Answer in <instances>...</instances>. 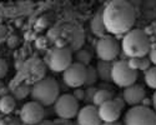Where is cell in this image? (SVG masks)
Returning a JSON list of instances; mask_svg holds the SVG:
<instances>
[{
	"mask_svg": "<svg viewBox=\"0 0 156 125\" xmlns=\"http://www.w3.org/2000/svg\"><path fill=\"white\" fill-rule=\"evenodd\" d=\"M55 125H75L73 123V120H64V119H60V118H56V120H54Z\"/></svg>",
	"mask_w": 156,
	"mask_h": 125,
	"instance_id": "cell-29",
	"label": "cell"
},
{
	"mask_svg": "<svg viewBox=\"0 0 156 125\" xmlns=\"http://www.w3.org/2000/svg\"><path fill=\"white\" fill-rule=\"evenodd\" d=\"M76 123L79 125H101V120L99 118L98 108L94 105H85L80 108L76 115Z\"/></svg>",
	"mask_w": 156,
	"mask_h": 125,
	"instance_id": "cell-13",
	"label": "cell"
},
{
	"mask_svg": "<svg viewBox=\"0 0 156 125\" xmlns=\"http://www.w3.org/2000/svg\"><path fill=\"white\" fill-rule=\"evenodd\" d=\"M122 98L125 103L130 106H139L141 105L142 100L146 98V91L144 86L140 84H134L131 86L126 88L122 91Z\"/></svg>",
	"mask_w": 156,
	"mask_h": 125,
	"instance_id": "cell-12",
	"label": "cell"
},
{
	"mask_svg": "<svg viewBox=\"0 0 156 125\" xmlns=\"http://www.w3.org/2000/svg\"><path fill=\"white\" fill-rule=\"evenodd\" d=\"M37 125H55L54 120H49V119H44L41 123H39Z\"/></svg>",
	"mask_w": 156,
	"mask_h": 125,
	"instance_id": "cell-31",
	"label": "cell"
},
{
	"mask_svg": "<svg viewBox=\"0 0 156 125\" xmlns=\"http://www.w3.org/2000/svg\"><path fill=\"white\" fill-rule=\"evenodd\" d=\"M4 89V84H3V81L2 80H0V91H2Z\"/></svg>",
	"mask_w": 156,
	"mask_h": 125,
	"instance_id": "cell-34",
	"label": "cell"
},
{
	"mask_svg": "<svg viewBox=\"0 0 156 125\" xmlns=\"http://www.w3.org/2000/svg\"><path fill=\"white\" fill-rule=\"evenodd\" d=\"M73 64V53L69 48H55L48 55V66L54 73H64Z\"/></svg>",
	"mask_w": 156,
	"mask_h": 125,
	"instance_id": "cell-8",
	"label": "cell"
},
{
	"mask_svg": "<svg viewBox=\"0 0 156 125\" xmlns=\"http://www.w3.org/2000/svg\"><path fill=\"white\" fill-rule=\"evenodd\" d=\"M15 109V99L11 95H3L0 98V112L3 115L11 114Z\"/></svg>",
	"mask_w": 156,
	"mask_h": 125,
	"instance_id": "cell-16",
	"label": "cell"
},
{
	"mask_svg": "<svg viewBox=\"0 0 156 125\" xmlns=\"http://www.w3.org/2000/svg\"><path fill=\"white\" fill-rule=\"evenodd\" d=\"M95 68H96V73H98L99 80H101L102 83H112V81H111V70H112V62L99 60Z\"/></svg>",
	"mask_w": 156,
	"mask_h": 125,
	"instance_id": "cell-14",
	"label": "cell"
},
{
	"mask_svg": "<svg viewBox=\"0 0 156 125\" xmlns=\"http://www.w3.org/2000/svg\"><path fill=\"white\" fill-rule=\"evenodd\" d=\"M122 125H156V114L150 108L133 106L125 112Z\"/></svg>",
	"mask_w": 156,
	"mask_h": 125,
	"instance_id": "cell-5",
	"label": "cell"
},
{
	"mask_svg": "<svg viewBox=\"0 0 156 125\" xmlns=\"http://www.w3.org/2000/svg\"><path fill=\"white\" fill-rule=\"evenodd\" d=\"M136 14L134 6L125 0H112L102 8V20L106 33L125 35L133 30Z\"/></svg>",
	"mask_w": 156,
	"mask_h": 125,
	"instance_id": "cell-1",
	"label": "cell"
},
{
	"mask_svg": "<svg viewBox=\"0 0 156 125\" xmlns=\"http://www.w3.org/2000/svg\"><path fill=\"white\" fill-rule=\"evenodd\" d=\"M99 88L96 86H89L85 89V98H84V103L85 105H93V102H94V96L96 94Z\"/></svg>",
	"mask_w": 156,
	"mask_h": 125,
	"instance_id": "cell-21",
	"label": "cell"
},
{
	"mask_svg": "<svg viewBox=\"0 0 156 125\" xmlns=\"http://www.w3.org/2000/svg\"><path fill=\"white\" fill-rule=\"evenodd\" d=\"M73 96L77 100V102H84V98H85V89H81V88L74 89Z\"/></svg>",
	"mask_w": 156,
	"mask_h": 125,
	"instance_id": "cell-26",
	"label": "cell"
},
{
	"mask_svg": "<svg viewBox=\"0 0 156 125\" xmlns=\"http://www.w3.org/2000/svg\"><path fill=\"white\" fill-rule=\"evenodd\" d=\"M112 99H114V93L110 89H98V91H96V94L94 96L93 105L99 108L104 103L110 102V100H112Z\"/></svg>",
	"mask_w": 156,
	"mask_h": 125,
	"instance_id": "cell-17",
	"label": "cell"
},
{
	"mask_svg": "<svg viewBox=\"0 0 156 125\" xmlns=\"http://www.w3.org/2000/svg\"><path fill=\"white\" fill-rule=\"evenodd\" d=\"M54 114L64 120H73L76 118L80 110L79 102L73 96V94H62L58 98L55 104L53 105Z\"/></svg>",
	"mask_w": 156,
	"mask_h": 125,
	"instance_id": "cell-6",
	"label": "cell"
},
{
	"mask_svg": "<svg viewBox=\"0 0 156 125\" xmlns=\"http://www.w3.org/2000/svg\"><path fill=\"white\" fill-rule=\"evenodd\" d=\"M6 74H8V64L4 59H0V80L5 78Z\"/></svg>",
	"mask_w": 156,
	"mask_h": 125,
	"instance_id": "cell-27",
	"label": "cell"
},
{
	"mask_svg": "<svg viewBox=\"0 0 156 125\" xmlns=\"http://www.w3.org/2000/svg\"><path fill=\"white\" fill-rule=\"evenodd\" d=\"M19 119L24 125H37L45 119V108L31 100L20 109Z\"/></svg>",
	"mask_w": 156,
	"mask_h": 125,
	"instance_id": "cell-9",
	"label": "cell"
},
{
	"mask_svg": "<svg viewBox=\"0 0 156 125\" xmlns=\"http://www.w3.org/2000/svg\"><path fill=\"white\" fill-rule=\"evenodd\" d=\"M127 61V65L130 69H133L135 71L140 70V58H130Z\"/></svg>",
	"mask_w": 156,
	"mask_h": 125,
	"instance_id": "cell-23",
	"label": "cell"
},
{
	"mask_svg": "<svg viewBox=\"0 0 156 125\" xmlns=\"http://www.w3.org/2000/svg\"><path fill=\"white\" fill-rule=\"evenodd\" d=\"M120 46L127 58H145L151 50L149 36L141 29H133L125 34Z\"/></svg>",
	"mask_w": 156,
	"mask_h": 125,
	"instance_id": "cell-2",
	"label": "cell"
},
{
	"mask_svg": "<svg viewBox=\"0 0 156 125\" xmlns=\"http://www.w3.org/2000/svg\"><path fill=\"white\" fill-rule=\"evenodd\" d=\"M28 93H29L28 86H20V88H18V89L15 90L14 99H15V100H23L25 96L28 95Z\"/></svg>",
	"mask_w": 156,
	"mask_h": 125,
	"instance_id": "cell-22",
	"label": "cell"
},
{
	"mask_svg": "<svg viewBox=\"0 0 156 125\" xmlns=\"http://www.w3.org/2000/svg\"><path fill=\"white\" fill-rule=\"evenodd\" d=\"M151 68V61H150V59L149 58H140V70L141 71H146V70H149Z\"/></svg>",
	"mask_w": 156,
	"mask_h": 125,
	"instance_id": "cell-25",
	"label": "cell"
},
{
	"mask_svg": "<svg viewBox=\"0 0 156 125\" xmlns=\"http://www.w3.org/2000/svg\"><path fill=\"white\" fill-rule=\"evenodd\" d=\"M0 125H21V121H20V119L18 120L16 118L8 116V118H3L2 119V121H0Z\"/></svg>",
	"mask_w": 156,
	"mask_h": 125,
	"instance_id": "cell-24",
	"label": "cell"
},
{
	"mask_svg": "<svg viewBox=\"0 0 156 125\" xmlns=\"http://www.w3.org/2000/svg\"><path fill=\"white\" fill-rule=\"evenodd\" d=\"M101 125H122V124L119 123V121H116V123H102Z\"/></svg>",
	"mask_w": 156,
	"mask_h": 125,
	"instance_id": "cell-33",
	"label": "cell"
},
{
	"mask_svg": "<svg viewBox=\"0 0 156 125\" xmlns=\"http://www.w3.org/2000/svg\"><path fill=\"white\" fill-rule=\"evenodd\" d=\"M98 80H99V77H98V73H96V68L93 65L86 66V80H85L84 86H86V88L95 86Z\"/></svg>",
	"mask_w": 156,
	"mask_h": 125,
	"instance_id": "cell-20",
	"label": "cell"
},
{
	"mask_svg": "<svg viewBox=\"0 0 156 125\" xmlns=\"http://www.w3.org/2000/svg\"><path fill=\"white\" fill-rule=\"evenodd\" d=\"M114 102L116 103V105H118L121 110L125 108V105H126V103H125V100H124V98H122V94L121 95H118V96H114Z\"/></svg>",
	"mask_w": 156,
	"mask_h": 125,
	"instance_id": "cell-28",
	"label": "cell"
},
{
	"mask_svg": "<svg viewBox=\"0 0 156 125\" xmlns=\"http://www.w3.org/2000/svg\"><path fill=\"white\" fill-rule=\"evenodd\" d=\"M120 50H121L120 44L111 35H105L100 38L95 48L98 59L102 61H109V62H114V60L118 58Z\"/></svg>",
	"mask_w": 156,
	"mask_h": 125,
	"instance_id": "cell-7",
	"label": "cell"
},
{
	"mask_svg": "<svg viewBox=\"0 0 156 125\" xmlns=\"http://www.w3.org/2000/svg\"><path fill=\"white\" fill-rule=\"evenodd\" d=\"M149 59H150V61H151V64H154V65L156 66V48H154V49L150 50Z\"/></svg>",
	"mask_w": 156,
	"mask_h": 125,
	"instance_id": "cell-30",
	"label": "cell"
},
{
	"mask_svg": "<svg viewBox=\"0 0 156 125\" xmlns=\"http://www.w3.org/2000/svg\"><path fill=\"white\" fill-rule=\"evenodd\" d=\"M73 62H76V64H80L86 68L90 65V62H91V54L85 49L77 50L73 55Z\"/></svg>",
	"mask_w": 156,
	"mask_h": 125,
	"instance_id": "cell-18",
	"label": "cell"
},
{
	"mask_svg": "<svg viewBox=\"0 0 156 125\" xmlns=\"http://www.w3.org/2000/svg\"><path fill=\"white\" fill-rule=\"evenodd\" d=\"M86 80V68L73 62V64L62 73V81L66 88L77 89L85 85Z\"/></svg>",
	"mask_w": 156,
	"mask_h": 125,
	"instance_id": "cell-10",
	"label": "cell"
},
{
	"mask_svg": "<svg viewBox=\"0 0 156 125\" xmlns=\"http://www.w3.org/2000/svg\"><path fill=\"white\" fill-rule=\"evenodd\" d=\"M151 100H152V110L155 111V114H156V91L152 94V96H151Z\"/></svg>",
	"mask_w": 156,
	"mask_h": 125,
	"instance_id": "cell-32",
	"label": "cell"
},
{
	"mask_svg": "<svg viewBox=\"0 0 156 125\" xmlns=\"http://www.w3.org/2000/svg\"><path fill=\"white\" fill-rule=\"evenodd\" d=\"M137 79V71L130 69L126 60H119L112 62V70H111V81L119 88L131 86L136 83Z\"/></svg>",
	"mask_w": 156,
	"mask_h": 125,
	"instance_id": "cell-4",
	"label": "cell"
},
{
	"mask_svg": "<svg viewBox=\"0 0 156 125\" xmlns=\"http://www.w3.org/2000/svg\"><path fill=\"white\" fill-rule=\"evenodd\" d=\"M90 28H91V31L94 35L99 36V39L106 35V29H105V25H104V20H102V9H100L93 18L91 23H90Z\"/></svg>",
	"mask_w": 156,
	"mask_h": 125,
	"instance_id": "cell-15",
	"label": "cell"
},
{
	"mask_svg": "<svg viewBox=\"0 0 156 125\" xmlns=\"http://www.w3.org/2000/svg\"><path fill=\"white\" fill-rule=\"evenodd\" d=\"M144 81L147 85V88L156 91V66L150 68L144 73Z\"/></svg>",
	"mask_w": 156,
	"mask_h": 125,
	"instance_id": "cell-19",
	"label": "cell"
},
{
	"mask_svg": "<svg viewBox=\"0 0 156 125\" xmlns=\"http://www.w3.org/2000/svg\"><path fill=\"white\" fill-rule=\"evenodd\" d=\"M31 100L44 108L53 106L60 96V85L53 78H44L34 84L30 90Z\"/></svg>",
	"mask_w": 156,
	"mask_h": 125,
	"instance_id": "cell-3",
	"label": "cell"
},
{
	"mask_svg": "<svg viewBox=\"0 0 156 125\" xmlns=\"http://www.w3.org/2000/svg\"><path fill=\"white\" fill-rule=\"evenodd\" d=\"M121 111L122 110L116 105L114 100L104 103L102 105H100L98 108L99 118H100L101 123H116L119 120V118L121 116Z\"/></svg>",
	"mask_w": 156,
	"mask_h": 125,
	"instance_id": "cell-11",
	"label": "cell"
}]
</instances>
